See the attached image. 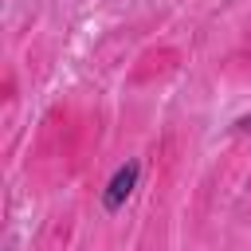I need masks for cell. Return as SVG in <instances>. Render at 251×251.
Segmentation results:
<instances>
[{"instance_id": "7a4b0ae2", "label": "cell", "mask_w": 251, "mask_h": 251, "mask_svg": "<svg viewBox=\"0 0 251 251\" xmlns=\"http://www.w3.org/2000/svg\"><path fill=\"white\" fill-rule=\"evenodd\" d=\"M235 126H239V129H247V133H251V114H243V118H239V122H235Z\"/></svg>"}, {"instance_id": "6da1fadb", "label": "cell", "mask_w": 251, "mask_h": 251, "mask_svg": "<svg viewBox=\"0 0 251 251\" xmlns=\"http://www.w3.org/2000/svg\"><path fill=\"white\" fill-rule=\"evenodd\" d=\"M137 176H141V165H137V161H126V165L110 176V184H106V192H102V208H106V212H118V208L129 200V192L137 188Z\"/></svg>"}]
</instances>
